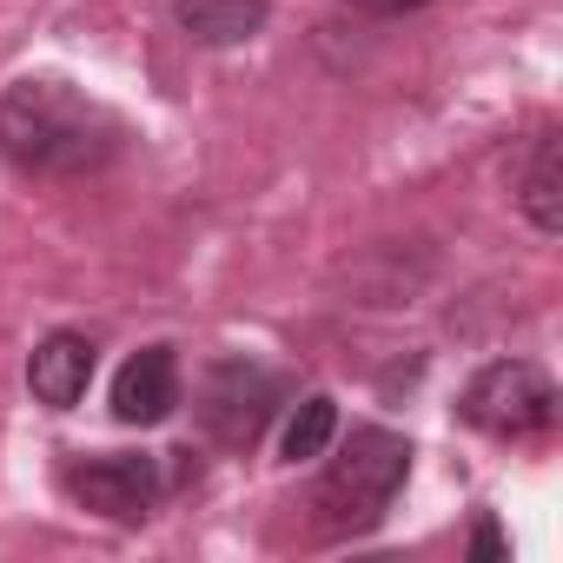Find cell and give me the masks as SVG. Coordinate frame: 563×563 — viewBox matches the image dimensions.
I'll return each mask as SVG.
<instances>
[{"label": "cell", "mask_w": 563, "mask_h": 563, "mask_svg": "<svg viewBox=\"0 0 563 563\" xmlns=\"http://www.w3.org/2000/svg\"><path fill=\"white\" fill-rule=\"evenodd\" d=\"M179 411V358L173 345H140L120 372H113V418L120 424H166Z\"/></svg>", "instance_id": "8992f818"}, {"label": "cell", "mask_w": 563, "mask_h": 563, "mask_svg": "<svg viewBox=\"0 0 563 563\" xmlns=\"http://www.w3.org/2000/svg\"><path fill=\"white\" fill-rule=\"evenodd\" d=\"M126 146V126L80 87L27 74L0 93V159L27 179H87L107 173Z\"/></svg>", "instance_id": "6da1fadb"}, {"label": "cell", "mask_w": 563, "mask_h": 563, "mask_svg": "<svg viewBox=\"0 0 563 563\" xmlns=\"http://www.w3.org/2000/svg\"><path fill=\"white\" fill-rule=\"evenodd\" d=\"M67 497L107 523H146L166 497V457L153 451H93V457H67L60 471Z\"/></svg>", "instance_id": "5b68a950"}, {"label": "cell", "mask_w": 563, "mask_h": 563, "mask_svg": "<svg viewBox=\"0 0 563 563\" xmlns=\"http://www.w3.org/2000/svg\"><path fill=\"white\" fill-rule=\"evenodd\" d=\"M93 365H100V345L87 332H47L27 358V391L47 405V411H74L93 385Z\"/></svg>", "instance_id": "52a82bcc"}, {"label": "cell", "mask_w": 563, "mask_h": 563, "mask_svg": "<svg viewBox=\"0 0 563 563\" xmlns=\"http://www.w3.org/2000/svg\"><path fill=\"white\" fill-rule=\"evenodd\" d=\"M332 438H339V405L325 391H306L292 405L286 431H278V457H286V464H312V457H325Z\"/></svg>", "instance_id": "30bf717a"}, {"label": "cell", "mask_w": 563, "mask_h": 563, "mask_svg": "<svg viewBox=\"0 0 563 563\" xmlns=\"http://www.w3.org/2000/svg\"><path fill=\"white\" fill-rule=\"evenodd\" d=\"M286 398H292V378H278L272 365H258V358H219L199 378V424H206L212 444L252 451Z\"/></svg>", "instance_id": "3957f363"}, {"label": "cell", "mask_w": 563, "mask_h": 563, "mask_svg": "<svg viewBox=\"0 0 563 563\" xmlns=\"http://www.w3.org/2000/svg\"><path fill=\"white\" fill-rule=\"evenodd\" d=\"M358 14H372V21H398V14H418V8H431V0H352Z\"/></svg>", "instance_id": "7c38bea8"}, {"label": "cell", "mask_w": 563, "mask_h": 563, "mask_svg": "<svg viewBox=\"0 0 563 563\" xmlns=\"http://www.w3.org/2000/svg\"><path fill=\"white\" fill-rule=\"evenodd\" d=\"M411 477V438L385 431V424H352V438L339 444V457L319 477V523L332 537H365L385 523V510L398 504Z\"/></svg>", "instance_id": "7a4b0ae2"}, {"label": "cell", "mask_w": 563, "mask_h": 563, "mask_svg": "<svg viewBox=\"0 0 563 563\" xmlns=\"http://www.w3.org/2000/svg\"><path fill=\"white\" fill-rule=\"evenodd\" d=\"M517 206H523V219L543 239L563 232V140H556V126H543L530 140V159H523V179H517Z\"/></svg>", "instance_id": "ba28073f"}, {"label": "cell", "mask_w": 563, "mask_h": 563, "mask_svg": "<svg viewBox=\"0 0 563 563\" xmlns=\"http://www.w3.org/2000/svg\"><path fill=\"white\" fill-rule=\"evenodd\" d=\"M471 556H477V563L510 556V543H504V530H497V517H490V510H477V523H471Z\"/></svg>", "instance_id": "8fae6325"}, {"label": "cell", "mask_w": 563, "mask_h": 563, "mask_svg": "<svg viewBox=\"0 0 563 563\" xmlns=\"http://www.w3.org/2000/svg\"><path fill=\"white\" fill-rule=\"evenodd\" d=\"M457 418L471 431H490V438H537L556 424V385L543 365L530 358H490L464 398H457Z\"/></svg>", "instance_id": "277c9868"}, {"label": "cell", "mask_w": 563, "mask_h": 563, "mask_svg": "<svg viewBox=\"0 0 563 563\" xmlns=\"http://www.w3.org/2000/svg\"><path fill=\"white\" fill-rule=\"evenodd\" d=\"M173 21H179L186 41H199V47H245V41L265 34L272 8H265V0H179Z\"/></svg>", "instance_id": "9c48e42d"}]
</instances>
